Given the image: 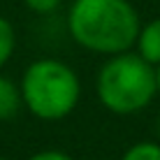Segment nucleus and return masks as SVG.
I'll return each mask as SVG.
<instances>
[{
    "label": "nucleus",
    "mask_w": 160,
    "mask_h": 160,
    "mask_svg": "<svg viewBox=\"0 0 160 160\" xmlns=\"http://www.w3.org/2000/svg\"><path fill=\"white\" fill-rule=\"evenodd\" d=\"M79 47L102 56L130 51L139 35V14L128 0H74L68 16Z\"/></svg>",
    "instance_id": "1"
},
{
    "label": "nucleus",
    "mask_w": 160,
    "mask_h": 160,
    "mask_svg": "<svg viewBox=\"0 0 160 160\" xmlns=\"http://www.w3.org/2000/svg\"><path fill=\"white\" fill-rule=\"evenodd\" d=\"M95 91L102 107H107L112 114H137L158 95L156 68L132 51L109 56V60L98 72Z\"/></svg>",
    "instance_id": "2"
},
{
    "label": "nucleus",
    "mask_w": 160,
    "mask_h": 160,
    "mask_svg": "<svg viewBox=\"0 0 160 160\" xmlns=\"http://www.w3.org/2000/svg\"><path fill=\"white\" fill-rule=\"evenodd\" d=\"M21 102L32 116L60 121L74 112L81 95V81L68 63L40 58L26 68L21 77Z\"/></svg>",
    "instance_id": "3"
},
{
    "label": "nucleus",
    "mask_w": 160,
    "mask_h": 160,
    "mask_svg": "<svg viewBox=\"0 0 160 160\" xmlns=\"http://www.w3.org/2000/svg\"><path fill=\"white\" fill-rule=\"evenodd\" d=\"M135 44H137V53L146 63H151L153 68L160 65V19H153L146 26H142Z\"/></svg>",
    "instance_id": "4"
},
{
    "label": "nucleus",
    "mask_w": 160,
    "mask_h": 160,
    "mask_svg": "<svg viewBox=\"0 0 160 160\" xmlns=\"http://www.w3.org/2000/svg\"><path fill=\"white\" fill-rule=\"evenodd\" d=\"M23 107L21 102V91L12 79L0 74V121H9L19 114V109Z\"/></svg>",
    "instance_id": "5"
},
{
    "label": "nucleus",
    "mask_w": 160,
    "mask_h": 160,
    "mask_svg": "<svg viewBox=\"0 0 160 160\" xmlns=\"http://www.w3.org/2000/svg\"><path fill=\"white\" fill-rule=\"evenodd\" d=\"M14 47H16V32H14V26L9 23L5 16H0V70L7 65L9 58H12Z\"/></svg>",
    "instance_id": "6"
},
{
    "label": "nucleus",
    "mask_w": 160,
    "mask_h": 160,
    "mask_svg": "<svg viewBox=\"0 0 160 160\" xmlns=\"http://www.w3.org/2000/svg\"><path fill=\"white\" fill-rule=\"evenodd\" d=\"M121 160H160V144L158 142H137L123 153Z\"/></svg>",
    "instance_id": "7"
},
{
    "label": "nucleus",
    "mask_w": 160,
    "mask_h": 160,
    "mask_svg": "<svg viewBox=\"0 0 160 160\" xmlns=\"http://www.w3.org/2000/svg\"><path fill=\"white\" fill-rule=\"evenodd\" d=\"M26 2V7L32 9V12H37V14H49V12H53V9H58V5L63 2V0H23Z\"/></svg>",
    "instance_id": "8"
},
{
    "label": "nucleus",
    "mask_w": 160,
    "mask_h": 160,
    "mask_svg": "<svg viewBox=\"0 0 160 160\" xmlns=\"http://www.w3.org/2000/svg\"><path fill=\"white\" fill-rule=\"evenodd\" d=\"M28 160H74V158L68 156V153H63V151L49 148V151H40V153H35V156H30Z\"/></svg>",
    "instance_id": "9"
},
{
    "label": "nucleus",
    "mask_w": 160,
    "mask_h": 160,
    "mask_svg": "<svg viewBox=\"0 0 160 160\" xmlns=\"http://www.w3.org/2000/svg\"><path fill=\"white\" fill-rule=\"evenodd\" d=\"M156 91L160 95V65H156Z\"/></svg>",
    "instance_id": "10"
},
{
    "label": "nucleus",
    "mask_w": 160,
    "mask_h": 160,
    "mask_svg": "<svg viewBox=\"0 0 160 160\" xmlns=\"http://www.w3.org/2000/svg\"><path fill=\"white\" fill-rule=\"evenodd\" d=\"M158 137H160V118H158Z\"/></svg>",
    "instance_id": "11"
},
{
    "label": "nucleus",
    "mask_w": 160,
    "mask_h": 160,
    "mask_svg": "<svg viewBox=\"0 0 160 160\" xmlns=\"http://www.w3.org/2000/svg\"><path fill=\"white\" fill-rule=\"evenodd\" d=\"M0 160H7V158H2V156H0Z\"/></svg>",
    "instance_id": "12"
}]
</instances>
